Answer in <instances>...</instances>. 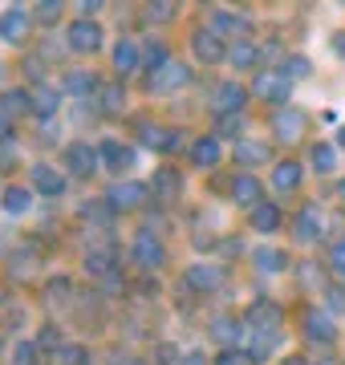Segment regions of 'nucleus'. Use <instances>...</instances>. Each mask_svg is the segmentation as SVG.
Masks as SVG:
<instances>
[{"instance_id": "obj_1", "label": "nucleus", "mask_w": 345, "mask_h": 365, "mask_svg": "<svg viewBox=\"0 0 345 365\" xmlns=\"http://www.w3.org/2000/svg\"><path fill=\"white\" fill-rule=\"evenodd\" d=\"M289 90H292V81L280 73V69H260L252 78V93L260 98V102H272L284 110V102H289Z\"/></svg>"}, {"instance_id": "obj_2", "label": "nucleus", "mask_w": 345, "mask_h": 365, "mask_svg": "<svg viewBox=\"0 0 345 365\" xmlns=\"http://www.w3.org/2000/svg\"><path fill=\"white\" fill-rule=\"evenodd\" d=\"M130 260L138 264L143 272H159L163 264H167V248H163L150 232H138L134 235V244H130Z\"/></svg>"}, {"instance_id": "obj_3", "label": "nucleus", "mask_w": 345, "mask_h": 365, "mask_svg": "<svg viewBox=\"0 0 345 365\" xmlns=\"http://www.w3.org/2000/svg\"><path fill=\"white\" fill-rule=\"evenodd\" d=\"M146 195H150L146 182L126 179V182H114V187L106 191V203H110V211H138L146 203Z\"/></svg>"}, {"instance_id": "obj_4", "label": "nucleus", "mask_w": 345, "mask_h": 365, "mask_svg": "<svg viewBox=\"0 0 345 365\" xmlns=\"http://www.w3.org/2000/svg\"><path fill=\"white\" fill-rule=\"evenodd\" d=\"M191 49L200 57L203 66H220L227 57V41L215 33V29H195V37H191Z\"/></svg>"}, {"instance_id": "obj_5", "label": "nucleus", "mask_w": 345, "mask_h": 365, "mask_svg": "<svg viewBox=\"0 0 345 365\" xmlns=\"http://www.w3.org/2000/svg\"><path fill=\"white\" fill-rule=\"evenodd\" d=\"M187 81H191V69H187L183 61H167L159 73H150L146 90L150 93H175V90H183Z\"/></svg>"}, {"instance_id": "obj_6", "label": "nucleus", "mask_w": 345, "mask_h": 365, "mask_svg": "<svg viewBox=\"0 0 345 365\" xmlns=\"http://www.w3.org/2000/svg\"><path fill=\"white\" fill-rule=\"evenodd\" d=\"M98 146H90V143H69L66 146V167H69V175H78V179H90L93 170H98Z\"/></svg>"}, {"instance_id": "obj_7", "label": "nucleus", "mask_w": 345, "mask_h": 365, "mask_svg": "<svg viewBox=\"0 0 345 365\" xmlns=\"http://www.w3.org/2000/svg\"><path fill=\"white\" fill-rule=\"evenodd\" d=\"M224 284V264H191L183 276V288L191 292H215Z\"/></svg>"}, {"instance_id": "obj_8", "label": "nucleus", "mask_w": 345, "mask_h": 365, "mask_svg": "<svg viewBox=\"0 0 345 365\" xmlns=\"http://www.w3.org/2000/svg\"><path fill=\"white\" fill-rule=\"evenodd\" d=\"M69 49H73V53L102 49V25H98V21H86V16H78V21L69 25Z\"/></svg>"}, {"instance_id": "obj_9", "label": "nucleus", "mask_w": 345, "mask_h": 365, "mask_svg": "<svg viewBox=\"0 0 345 365\" xmlns=\"http://www.w3.org/2000/svg\"><path fill=\"white\" fill-rule=\"evenodd\" d=\"M244 102H248V90H244L240 81H224V86H215V93H212V106H215V114L220 118L240 114Z\"/></svg>"}, {"instance_id": "obj_10", "label": "nucleus", "mask_w": 345, "mask_h": 365, "mask_svg": "<svg viewBox=\"0 0 345 365\" xmlns=\"http://www.w3.org/2000/svg\"><path fill=\"white\" fill-rule=\"evenodd\" d=\"M272 130H277L284 143H297V138L309 130L305 110H297V106H284V110H277V118H272Z\"/></svg>"}, {"instance_id": "obj_11", "label": "nucleus", "mask_w": 345, "mask_h": 365, "mask_svg": "<svg viewBox=\"0 0 345 365\" xmlns=\"http://www.w3.org/2000/svg\"><path fill=\"white\" fill-rule=\"evenodd\" d=\"M150 195L159 199V203H175V199L183 195V175L175 167H159L155 179H150Z\"/></svg>"}, {"instance_id": "obj_12", "label": "nucleus", "mask_w": 345, "mask_h": 365, "mask_svg": "<svg viewBox=\"0 0 345 365\" xmlns=\"http://www.w3.org/2000/svg\"><path fill=\"white\" fill-rule=\"evenodd\" d=\"M29 29H33V16L25 9H4L0 13V41H9V45H21L29 37Z\"/></svg>"}, {"instance_id": "obj_13", "label": "nucleus", "mask_w": 345, "mask_h": 365, "mask_svg": "<svg viewBox=\"0 0 345 365\" xmlns=\"http://www.w3.org/2000/svg\"><path fill=\"white\" fill-rule=\"evenodd\" d=\"M280 321H284V313H280L272 300H256L252 309H248V329H252V333H272V337H277Z\"/></svg>"}, {"instance_id": "obj_14", "label": "nucleus", "mask_w": 345, "mask_h": 365, "mask_svg": "<svg viewBox=\"0 0 345 365\" xmlns=\"http://www.w3.org/2000/svg\"><path fill=\"white\" fill-rule=\"evenodd\" d=\"M29 182H33V191H41V195H49V199H57L66 191V175L57 167H49V163H37V167L29 170Z\"/></svg>"}, {"instance_id": "obj_15", "label": "nucleus", "mask_w": 345, "mask_h": 365, "mask_svg": "<svg viewBox=\"0 0 345 365\" xmlns=\"http://www.w3.org/2000/svg\"><path fill=\"white\" fill-rule=\"evenodd\" d=\"M98 158H102V167L114 170V175H122V170L134 167V150L122 146V143H114V138H106V143L98 146Z\"/></svg>"}, {"instance_id": "obj_16", "label": "nucleus", "mask_w": 345, "mask_h": 365, "mask_svg": "<svg viewBox=\"0 0 345 365\" xmlns=\"http://www.w3.org/2000/svg\"><path fill=\"white\" fill-rule=\"evenodd\" d=\"M236 163L240 167H264V163H272V146L260 143V138H240L236 143Z\"/></svg>"}, {"instance_id": "obj_17", "label": "nucleus", "mask_w": 345, "mask_h": 365, "mask_svg": "<svg viewBox=\"0 0 345 365\" xmlns=\"http://www.w3.org/2000/svg\"><path fill=\"white\" fill-rule=\"evenodd\" d=\"M86 272L98 276V280L118 276V252H114V248H93V252H86Z\"/></svg>"}, {"instance_id": "obj_18", "label": "nucleus", "mask_w": 345, "mask_h": 365, "mask_svg": "<svg viewBox=\"0 0 345 365\" xmlns=\"http://www.w3.org/2000/svg\"><path fill=\"white\" fill-rule=\"evenodd\" d=\"M260 195H264V191H260V179H256V175H240V179L232 182V199H236L240 207H248V211L260 207V203H264Z\"/></svg>"}, {"instance_id": "obj_19", "label": "nucleus", "mask_w": 345, "mask_h": 365, "mask_svg": "<svg viewBox=\"0 0 345 365\" xmlns=\"http://www.w3.org/2000/svg\"><path fill=\"white\" fill-rule=\"evenodd\" d=\"M301 179H305V170H301V163H292V158H284V163H277V167H272V187H277L280 195L297 191V187H301Z\"/></svg>"}, {"instance_id": "obj_20", "label": "nucleus", "mask_w": 345, "mask_h": 365, "mask_svg": "<svg viewBox=\"0 0 345 365\" xmlns=\"http://www.w3.org/2000/svg\"><path fill=\"white\" fill-rule=\"evenodd\" d=\"M212 337L220 349H240V337H244V329H240L236 317H215L212 321Z\"/></svg>"}, {"instance_id": "obj_21", "label": "nucleus", "mask_w": 345, "mask_h": 365, "mask_svg": "<svg viewBox=\"0 0 345 365\" xmlns=\"http://www.w3.org/2000/svg\"><path fill=\"white\" fill-rule=\"evenodd\" d=\"M143 143L150 146V150H179L183 138H179L175 126H143Z\"/></svg>"}, {"instance_id": "obj_22", "label": "nucleus", "mask_w": 345, "mask_h": 365, "mask_svg": "<svg viewBox=\"0 0 345 365\" xmlns=\"http://www.w3.org/2000/svg\"><path fill=\"white\" fill-rule=\"evenodd\" d=\"M114 69H118V78H130V73L143 69V53H138L134 41H122L118 49H114Z\"/></svg>"}, {"instance_id": "obj_23", "label": "nucleus", "mask_w": 345, "mask_h": 365, "mask_svg": "<svg viewBox=\"0 0 345 365\" xmlns=\"http://www.w3.org/2000/svg\"><path fill=\"white\" fill-rule=\"evenodd\" d=\"M305 337L317 341V345H333V341H337V329H333V321L325 313H309L305 317Z\"/></svg>"}, {"instance_id": "obj_24", "label": "nucleus", "mask_w": 345, "mask_h": 365, "mask_svg": "<svg viewBox=\"0 0 345 365\" xmlns=\"http://www.w3.org/2000/svg\"><path fill=\"white\" fill-rule=\"evenodd\" d=\"M187 155H191L195 167H220V138H212V134L207 138H195Z\"/></svg>"}, {"instance_id": "obj_25", "label": "nucleus", "mask_w": 345, "mask_h": 365, "mask_svg": "<svg viewBox=\"0 0 345 365\" xmlns=\"http://www.w3.org/2000/svg\"><path fill=\"white\" fill-rule=\"evenodd\" d=\"M122 106H126V90H122L118 81H106V86H98V110L102 114H122Z\"/></svg>"}, {"instance_id": "obj_26", "label": "nucleus", "mask_w": 345, "mask_h": 365, "mask_svg": "<svg viewBox=\"0 0 345 365\" xmlns=\"http://www.w3.org/2000/svg\"><path fill=\"white\" fill-rule=\"evenodd\" d=\"M292 232H297V240L301 244H313V240H321V215L317 207H305L297 220H292Z\"/></svg>"}, {"instance_id": "obj_27", "label": "nucleus", "mask_w": 345, "mask_h": 365, "mask_svg": "<svg viewBox=\"0 0 345 365\" xmlns=\"http://www.w3.org/2000/svg\"><path fill=\"white\" fill-rule=\"evenodd\" d=\"M0 114L4 118L33 114V98H29V90H4L0 93Z\"/></svg>"}, {"instance_id": "obj_28", "label": "nucleus", "mask_w": 345, "mask_h": 365, "mask_svg": "<svg viewBox=\"0 0 345 365\" xmlns=\"http://www.w3.org/2000/svg\"><path fill=\"white\" fill-rule=\"evenodd\" d=\"M61 90L66 93H98V78H93L90 69H66Z\"/></svg>"}, {"instance_id": "obj_29", "label": "nucleus", "mask_w": 345, "mask_h": 365, "mask_svg": "<svg viewBox=\"0 0 345 365\" xmlns=\"http://www.w3.org/2000/svg\"><path fill=\"white\" fill-rule=\"evenodd\" d=\"M212 29L220 33V37H240L244 41V33H248V21L236 13H212Z\"/></svg>"}, {"instance_id": "obj_30", "label": "nucleus", "mask_w": 345, "mask_h": 365, "mask_svg": "<svg viewBox=\"0 0 345 365\" xmlns=\"http://www.w3.org/2000/svg\"><path fill=\"white\" fill-rule=\"evenodd\" d=\"M280 220H284L280 207H277V203H268V199L260 203V207H252V232H277Z\"/></svg>"}, {"instance_id": "obj_31", "label": "nucleus", "mask_w": 345, "mask_h": 365, "mask_svg": "<svg viewBox=\"0 0 345 365\" xmlns=\"http://www.w3.org/2000/svg\"><path fill=\"white\" fill-rule=\"evenodd\" d=\"M29 98H33V114H41V118H49V114H57V90L53 86H33L29 90Z\"/></svg>"}, {"instance_id": "obj_32", "label": "nucleus", "mask_w": 345, "mask_h": 365, "mask_svg": "<svg viewBox=\"0 0 345 365\" xmlns=\"http://www.w3.org/2000/svg\"><path fill=\"white\" fill-rule=\"evenodd\" d=\"M227 61H232L236 69H248V66H256V61H260V49L252 45V37H244V41H236V45L227 49Z\"/></svg>"}, {"instance_id": "obj_33", "label": "nucleus", "mask_w": 345, "mask_h": 365, "mask_svg": "<svg viewBox=\"0 0 345 365\" xmlns=\"http://www.w3.org/2000/svg\"><path fill=\"white\" fill-rule=\"evenodd\" d=\"M252 260L260 264V272H284V268H289V256L280 248H256Z\"/></svg>"}, {"instance_id": "obj_34", "label": "nucleus", "mask_w": 345, "mask_h": 365, "mask_svg": "<svg viewBox=\"0 0 345 365\" xmlns=\"http://www.w3.org/2000/svg\"><path fill=\"white\" fill-rule=\"evenodd\" d=\"M53 361H57V365H90V349H86V345H73V341H66V345L53 353Z\"/></svg>"}, {"instance_id": "obj_35", "label": "nucleus", "mask_w": 345, "mask_h": 365, "mask_svg": "<svg viewBox=\"0 0 345 365\" xmlns=\"http://www.w3.org/2000/svg\"><path fill=\"white\" fill-rule=\"evenodd\" d=\"M313 167H317V175H333L337 170V150L329 143H317L313 146Z\"/></svg>"}, {"instance_id": "obj_36", "label": "nucleus", "mask_w": 345, "mask_h": 365, "mask_svg": "<svg viewBox=\"0 0 345 365\" xmlns=\"http://www.w3.org/2000/svg\"><path fill=\"white\" fill-rule=\"evenodd\" d=\"M179 16V9H175L171 0H159V4H146V21L150 25H167V21H175Z\"/></svg>"}, {"instance_id": "obj_37", "label": "nucleus", "mask_w": 345, "mask_h": 365, "mask_svg": "<svg viewBox=\"0 0 345 365\" xmlns=\"http://www.w3.org/2000/svg\"><path fill=\"white\" fill-rule=\"evenodd\" d=\"M29 203H33V195H29L25 187H9V191H4V211L21 215V211H29Z\"/></svg>"}, {"instance_id": "obj_38", "label": "nucleus", "mask_w": 345, "mask_h": 365, "mask_svg": "<svg viewBox=\"0 0 345 365\" xmlns=\"http://www.w3.org/2000/svg\"><path fill=\"white\" fill-rule=\"evenodd\" d=\"M13 365H41V349L33 345V341H21L13 349Z\"/></svg>"}, {"instance_id": "obj_39", "label": "nucleus", "mask_w": 345, "mask_h": 365, "mask_svg": "<svg viewBox=\"0 0 345 365\" xmlns=\"http://www.w3.org/2000/svg\"><path fill=\"white\" fill-rule=\"evenodd\" d=\"M212 365H256V361L248 357V349H220Z\"/></svg>"}, {"instance_id": "obj_40", "label": "nucleus", "mask_w": 345, "mask_h": 365, "mask_svg": "<svg viewBox=\"0 0 345 365\" xmlns=\"http://www.w3.org/2000/svg\"><path fill=\"white\" fill-rule=\"evenodd\" d=\"M280 73H284L289 81L309 78V61H305V57H289V61H280Z\"/></svg>"}, {"instance_id": "obj_41", "label": "nucleus", "mask_w": 345, "mask_h": 365, "mask_svg": "<svg viewBox=\"0 0 345 365\" xmlns=\"http://www.w3.org/2000/svg\"><path fill=\"white\" fill-rule=\"evenodd\" d=\"M37 21L41 25H57V21H61V4H57V0H41L37 4Z\"/></svg>"}, {"instance_id": "obj_42", "label": "nucleus", "mask_w": 345, "mask_h": 365, "mask_svg": "<svg viewBox=\"0 0 345 365\" xmlns=\"http://www.w3.org/2000/svg\"><path fill=\"white\" fill-rule=\"evenodd\" d=\"M167 61H171V57H167V45H159V41H155V45L146 49V66H150V73H159Z\"/></svg>"}, {"instance_id": "obj_43", "label": "nucleus", "mask_w": 345, "mask_h": 365, "mask_svg": "<svg viewBox=\"0 0 345 365\" xmlns=\"http://www.w3.org/2000/svg\"><path fill=\"white\" fill-rule=\"evenodd\" d=\"M179 357H183V353L175 349L171 341H163V345H155V365H179Z\"/></svg>"}, {"instance_id": "obj_44", "label": "nucleus", "mask_w": 345, "mask_h": 365, "mask_svg": "<svg viewBox=\"0 0 345 365\" xmlns=\"http://www.w3.org/2000/svg\"><path fill=\"white\" fill-rule=\"evenodd\" d=\"M45 292H49V300H53V304H66V300H69V280H66V276H57V280H49V288H45Z\"/></svg>"}, {"instance_id": "obj_45", "label": "nucleus", "mask_w": 345, "mask_h": 365, "mask_svg": "<svg viewBox=\"0 0 345 365\" xmlns=\"http://www.w3.org/2000/svg\"><path fill=\"white\" fill-rule=\"evenodd\" d=\"M61 345H66V341H61V337H57V329L53 325H45V329H41V337H37V349H61Z\"/></svg>"}, {"instance_id": "obj_46", "label": "nucleus", "mask_w": 345, "mask_h": 365, "mask_svg": "<svg viewBox=\"0 0 345 365\" xmlns=\"http://www.w3.org/2000/svg\"><path fill=\"white\" fill-rule=\"evenodd\" d=\"M325 297H329L333 313H345V284H329V288H325Z\"/></svg>"}, {"instance_id": "obj_47", "label": "nucleus", "mask_w": 345, "mask_h": 365, "mask_svg": "<svg viewBox=\"0 0 345 365\" xmlns=\"http://www.w3.org/2000/svg\"><path fill=\"white\" fill-rule=\"evenodd\" d=\"M215 134H224V138H236V134H240V114L220 118V126H215Z\"/></svg>"}, {"instance_id": "obj_48", "label": "nucleus", "mask_w": 345, "mask_h": 365, "mask_svg": "<svg viewBox=\"0 0 345 365\" xmlns=\"http://www.w3.org/2000/svg\"><path fill=\"white\" fill-rule=\"evenodd\" d=\"M329 264H333V272H337V276L345 280V240H337V244H333V256H329Z\"/></svg>"}, {"instance_id": "obj_49", "label": "nucleus", "mask_w": 345, "mask_h": 365, "mask_svg": "<svg viewBox=\"0 0 345 365\" xmlns=\"http://www.w3.org/2000/svg\"><path fill=\"white\" fill-rule=\"evenodd\" d=\"M301 280L305 284H325V272L321 268H301Z\"/></svg>"}, {"instance_id": "obj_50", "label": "nucleus", "mask_w": 345, "mask_h": 365, "mask_svg": "<svg viewBox=\"0 0 345 365\" xmlns=\"http://www.w3.org/2000/svg\"><path fill=\"white\" fill-rule=\"evenodd\" d=\"M179 365H207V357H203L200 349H191L187 357H179Z\"/></svg>"}, {"instance_id": "obj_51", "label": "nucleus", "mask_w": 345, "mask_h": 365, "mask_svg": "<svg viewBox=\"0 0 345 365\" xmlns=\"http://www.w3.org/2000/svg\"><path fill=\"white\" fill-rule=\"evenodd\" d=\"M110 365H146V361H143V357H130V353H126V357H114Z\"/></svg>"}, {"instance_id": "obj_52", "label": "nucleus", "mask_w": 345, "mask_h": 365, "mask_svg": "<svg viewBox=\"0 0 345 365\" xmlns=\"http://www.w3.org/2000/svg\"><path fill=\"white\" fill-rule=\"evenodd\" d=\"M333 53H337V57H345V33H337V41H333Z\"/></svg>"}, {"instance_id": "obj_53", "label": "nucleus", "mask_w": 345, "mask_h": 365, "mask_svg": "<svg viewBox=\"0 0 345 365\" xmlns=\"http://www.w3.org/2000/svg\"><path fill=\"white\" fill-rule=\"evenodd\" d=\"M4 138H9V118L0 114V143H4Z\"/></svg>"}, {"instance_id": "obj_54", "label": "nucleus", "mask_w": 345, "mask_h": 365, "mask_svg": "<svg viewBox=\"0 0 345 365\" xmlns=\"http://www.w3.org/2000/svg\"><path fill=\"white\" fill-rule=\"evenodd\" d=\"M313 365H341V361H337V357H317Z\"/></svg>"}, {"instance_id": "obj_55", "label": "nucleus", "mask_w": 345, "mask_h": 365, "mask_svg": "<svg viewBox=\"0 0 345 365\" xmlns=\"http://www.w3.org/2000/svg\"><path fill=\"white\" fill-rule=\"evenodd\" d=\"M337 146H345V126H341V130H337Z\"/></svg>"}, {"instance_id": "obj_56", "label": "nucleus", "mask_w": 345, "mask_h": 365, "mask_svg": "<svg viewBox=\"0 0 345 365\" xmlns=\"http://www.w3.org/2000/svg\"><path fill=\"white\" fill-rule=\"evenodd\" d=\"M337 195H341V199H345V179H341V182H337Z\"/></svg>"}, {"instance_id": "obj_57", "label": "nucleus", "mask_w": 345, "mask_h": 365, "mask_svg": "<svg viewBox=\"0 0 345 365\" xmlns=\"http://www.w3.org/2000/svg\"><path fill=\"white\" fill-rule=\"evenodd\" d=\"M0 81H4V66H0Z\"/></svg>"}]
</instances>
